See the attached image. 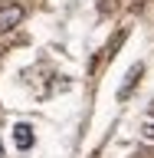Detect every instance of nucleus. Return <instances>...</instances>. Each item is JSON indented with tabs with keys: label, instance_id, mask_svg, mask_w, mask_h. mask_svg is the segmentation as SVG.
Returning a JSON list of instances; mask_svg holds the SVG:
<instances>
[{
	"label": "nucleus",
	"instance_id": "nucleus-3",
	"mask_svg": "<svg viewBox=\"0 0 154 158\" xmlns=\"http://www.w3.org/2000/svg\"><path fill=\"white\" fill-rule=\"evenodd\" d=\"M138 76H141V66H135V69H131V76H128V82H125V86H121V89H118V96H121V99H125L128 92H131V89H135Z\"/></svg>",
	"mask_w": 154,
	"mask_h": 158
},
{
	"label": "nucleus",
	"instance_id": "nucleus-1",
	"mask_svg": "<svg viewBox=\"0 0 154 158\" xmlns=\"http://www.w3.org/2000/svg\"><path fill=\"white\" fill-rule=\"evenodd\" d=\"M20 20H23V7H17V3L0 7V33H10L13 27H20Z\"/></svg>",
	"mask_w": 154,
	"mask_h": 158
},
{
	"label": "nucleus",
	"instance_id": "nucleus-2",
	"mask_svg": "<svg viewBox=\"0 0 154 158\" xmlns=\"http://www.w3.org/2000/svg\"><path fill=\"white\" fill-rule=\"evenodd\" d=\"M13 138H17L20 148H30V145H33V132H30V125H17V128H13Z\"/></svg>",
	"mask_w": 154,
	"mask_h": 158
},
{
	"label": "nucleus",
	"instance_id": "nucleus-4",
	"mask_svg": "<svg viewBox=\"0 0 154 158\" xmlns=\"http://www.w3.org/2000/svg\"><path fill=\"white\" fill-rule=\"evenodd\" d=\"M144 138H154V122H148V125H144Z\"/></svg>",
	"mask_w": 154,
	"mask_h": 158
},
{
	"label": "nucleus",
	"instance_id": "nucleus-5",
	"mask_svg": "<svg viewBox=\"0 0 154 158\" xmlns=\"http://www.w3.org/2000/svg\"><path fill=\"white\" fill-rule=\"evenodd\" d=\"M0 158H3V148H0Z\"/></svg>",
	"mask_w": 154,
	"mask_h": 158
}]
</instances>
